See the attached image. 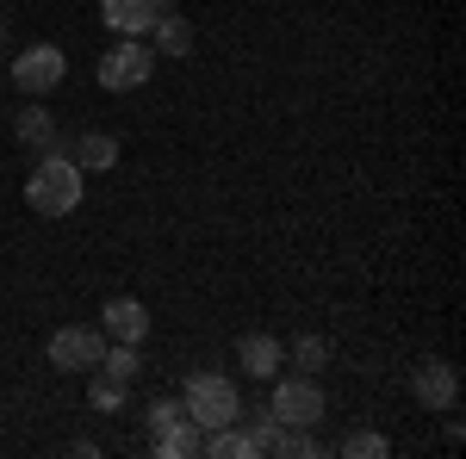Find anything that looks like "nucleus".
<instances>
[{
    "instance_id": "nucleus-1",
    "label": "nucleus",
    "mask_w": 466,
    "mask_h": 459,
    "mask_svg": "<svg viewBox=\"0 0 466 459\" xmlns=\"http://www.w3.org/2000/svg\"><path fill=\"white\" fill-rule=\"evenodd\" d=\"M25 205H32L37 217L81 212V168L69 162V149H63V143H56V149H44V162L32 168V180H25Z\"/></svg>"
},
{
    "instance_id": "nucleus-2",
    "label": "nucleus",
    "mask_w": 466,
    "mask_h": 459,
    "mask_svg": "<svg viewBox=\"0 0 466 459\" xmlns=\"http://www.w3.org/2000/svg\"><path fill=\"white\" fill-rule=\"evenodd\" d=\"M180 410H187L199 428H224V423L243 416V391L230 385L224 373H193L187 391H180Z\"/></svg>"
},
{
    "instance_id": "nucleus-3",
    "label": "nucleus",
    "mask_w": 466,
    "mask_h": 459,
    "mask_svg": "<svg viewBox=\"0 0 466 459\" xmlns=\"http://www.w3.org/2000/svg\"><path fill=\"white\" fill-rule=\"evenodd\" d=\"M149 75H156V50H149L144 37H118L100 56V87L106 94H131V87H144Z\"/></svg>"
},
{
    "instance_id": "nucleus-4",
    "label": "nucleus",
    "mask_w": 466,
    "mask_h": 459,
    "mask_svg": "<svg viewBox=\"0 0 466 459\" xmlns=\"http://www.w3.org/2000/svg\"><path fill=\"white\" fill-rule=\"evenodd\" d=\"M274 385V397H268V410H274V423H287V428H311V423H323V391H318V379L311 373H299V379H268Z\"/></svg>"
},
{
    "instance_id": "nucleus-5",
    "label": "nucleus",
    "mask_w": 466,
    "mask_h": 459,
    "mask_svg": "<svg viewBox=\"0 0 466 459\" xmlns=\"http://www.w3.org/2000/svg\"><path fill=\"white\" fill-rule=\"evenodd\" d=\"M106 354V329H87V323H69L50 335V366L56 373H94Z\"/></svg>"
},
{
    "instance_id": "nucleus-6",
    "label": "nucleus",
    "mask_w": 466,
    "mask_h": 459,
    "mask_svg": "<svg viewBox=\"0 0 466 459\" xmlns=\"http://www.w3.org/2000/svg\"><path fill=\"white\" fill-rule=\"evenodd\" d=\"M63 75H69V56H63L56 44H25V50L13 56V81H19V94H25V100L50 94Z\"/></svg>"
},
{
    "instance_id": "nucleus-7",
    "label": "nucleus",
    "mask_w": 466,
    "mask_h": 459,
    "mask_svg": "<svg viewBox=\"0 0 466 459\" xmlns=\"http://www.w3.org/2000/svg\"><path fill=\"white\" fill-rule=\"evenodd\" d=\"M410 391H417L423 410H454V397H461V373H454L448 360H423V366L410 373Z\"/></svg>"
},
{
    "instance_id": "nucleus-8",
    "label": "nucleus",
    "mask_w": 466,
    "mask_h": 459,
    "mask_svg": "<svg viewBox=\"0 0 466 459\" xmlns=\"http://www.w3.org/2000/svg\"><path fill=\"white\" fill-rule=\"evenodd\" d=\"M156 13H162V0H100V19L118 37H149Z\"/></svg>"
},
{
    "instance_id": "nucleus-9",
    "label": "nucleus",
    "mask_w": 466,
    "mask_h": 459,
    "mask_svg": "<svg viewBox=\"0 0 466 459\" xmlns=\"http://www.w3.org/2000/svg\"><path fill=\"white\" fill-rule=\"evenodd\" d=\"M100 329H106L112 342H137V348H144V335H149V311L137 304V298H112L106 311H100Z\"/></svg>"
},
{
    "instance_id": "nucleus-10",
    "label": "nucleus",
    "mask_w": 466,
    "mask_h": 459,
    "mask_svg": "<svg viewBox=\"0 0 466 459\" xmlns=\"http://www.w3.org/2000/svg\"><path fill=\"white\" fill-rule=\"evenodd\" d=\"M237 360H243L249 379H274L287 366V348H280V335H243L237 342Z\"/></svg>"
},
{
    "instance_id": "nucleus-11",
    "label": "nucleus",
    "mask_w": 466,
    "mask_h": 459,
    "mask_svg": "<svg viewBox=\"0 0 466 459\" xmlns=\"http://www.w3.org/2000/svg\"><path fill=\"white\" fill-rule=\"evenodd\" d=\"M69 162L81 168V175H106V168H118V137H106V131H81L69 149Z\"/></svg>"
},
{
    "instance_id": "nucleus-12",
    "label": "nucleus",
    "mask_w": 466,
    "mask_h": 459,
    "mask_svg": "<svg viewBox=\"0 0 466 459\" xmlns=\"http://www.w3.org/2000/svg\"><path fill=\"white\" fill-rule=\"evenodd\" d=\"M149 32H156V50H162V56H187V50H193V25L180 19V6H168V0H162V13H156Z\"/></svg>"
},
{
    "instance_id": "nucleus-13",
    "label": "nucleus",
    "mask_w": 466,
    "mask_h": 459,
    "mask_svg": "<svg viewBox=\"0 0 466 459\" xmlns=\"http://www.w3.org/2000/svg\"><path fill=\"white\" fill-rule=\"evenodd\" d=\"M199 447H206V428L193 423V416H180V423H168L162 434H156V454L162 459H193Z\"/></svg>"
},
{
    "instance_id": "nucleus-14",
    "label": "nucleus",
    "mask_w": 466,
    "mask_h": 459,
    "mask_svg": "<svg viewBox=\"0 0 466 459\" xmlns=\"http://www.w3.org/2000/svg\"><path fill=\"white\" fill-rule=\"evenodd\" d=\"M13 137L25 143V149H56V118L44 106H19L13 112Z\"/></svg>"
},
{
    "instance_id": "nucleus-15",
    "label": "nucleus",
    "mask_w": 466,
    "mask_h": 459,
    "mask_svg": "<svg viewBox=\"0 0 466 459\" xmlns=\"http://www.w3.org/2000/svg\"><path fill=\"white\" fill-rule=\"evenodd\" d=\"M199 454H212V459H255L249 454V434L237 423H224V428H206V447Z\"/></svg>"
},
{
    "instance_id": "nucleus-16",
    "label": "nucleus",
    "mask_w": 466,
    "mask_h": 459,
    "mask_svg": "<svg viewBox=\"0 0 466 459\" xmlns=\"http://www.w3.org/2000/svg\"><path fill=\"white\" fill-rule=\"evenodd\" d=\"M100 373H112V379H125V385H131V379L144 373V354H137V342H112V348L100 354Z\"/></svg>"
},
{
    "instance_id": "nucleus-17",
    "label": "nucleus",
    "mask_w": 466,
    "mask_h": 459,
    "mask_svg": "<svg viewBox=\"0 0 466 459\" xmlns=\"http://www.w3.org/2000/svg\"><path fill=\"white\" fill-rule=\"evenodd\" d=\"M237 428L249 434V454L261 459L268 447H274V428H280V423H274V410H243V416H237Z\"/></svg>"
},
{
    "instance_id": "nucleus-18",
    "label": "nucleus",
    "mask_w": 466,
    "mask_h": 459,
    "mask_svg": "<svg viewBox=\"0 0 466 459\" xmlns=\"http://www.w3.org/2000/svg\"><path fill=\"white\" fill-rule=\"evenodd\" d=\"M268 454H299V459H311V454H323L318 441H311V428H274V447H268Z\"/></svg>"
},
{
    "instance_id": "nucleus-19",
    "label": "nucleus",
    "mask_w": 466,
    "mask_h": 459,
    "mask_svg": "<svg viewBox=\"0 0 466 459\" xmlns=\"http://www.w3.org/2000/svg\"><path fill=\"white\" fill-rule=\"evenodd\" d=\"M87 397H94V410H118V404H125V379H112V373H100V366H94Z\"/></svg>"
},
{
    "instance_id": "nucleus-20",
    "label": "nucleus",
    "mask_w": 466,
    "mask_h": 459,
    "mask_svg": "<svg viewBox=\"0 0 466 459\" xmlns=\"http://www.w3.org/2000/svg\"><path fill=\"white\" fill-rule=\"evenodd\" d=\"M287 360H292V366H305V373H318L323 360H329V342H323V335H299V342L287 348Z\"/></svg>"
},
{
    "instance_id": "nucleus-21",
    "label": "nucleus",
    "mask_w": 466,
    "mask_h": 459,
    "mask_svg": "<svg viewBox=\"0 0 466 459\" xmlns=\"http://www.w3.org/2000/svg\"><path fill=\"white\" fill-rule=\"evenodd\" d=\"M342 454H349V459H386V454H392V441H386V434H373V428H360V434L342 441Z\"/></svg>"
},
{
    "instance_id": "nucleus-22",
    "label": "nucleus",
    "mask_w": 466,
    "mask_h": 459,
    "mask_svg": "<svg viewBox=\"0 0 466 459\" xmlns=\"http://www.w3.org/2000/svg\"><path fill=\"white\" fill-rule=\"evenodd\" d=\"M180 416H187V410H180V397H156L144 423H149V434H162V428H168V423H180Z\"/></svg>"
},
{
    "instance_id": "nucleus-23",
    "label": "nucleus",
    "mask_w": 466,
    "mask_h": 459,
    "mask_svg": "<svg viewBox=\"0 0 466 459\" xmlns=\"http://www.w3.org/2000/svg\"><path fill=\"white\" fill-rule=\"evenodd\" d=\"M0 37H6V19H0Z\"/></svg>"
}]
</instances>
